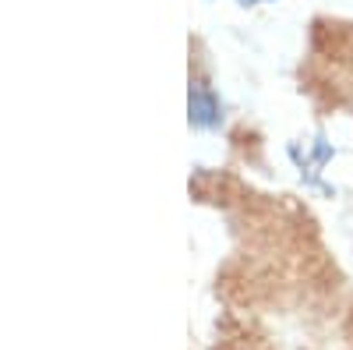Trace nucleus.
I'll return each mask as SVG.
<instances>
[{"label":"nucleus","instance_id":"nucleus-3","mask_svg":"<svg viewBox=\"0 0 353 350\" xmlns=\"http://www.w3.org/2000/svg\"><path fill=\"white\" fill-rule=\"evenodd\" d=\"M241 8H261V4H276V0H237Z\"/></svg>","mask_w":353,"mask_h":350},{"label":"nucleus","instance_id":"nucleus-1","mask_svg":"<svg viewBox=\"0 0 353 350\" xmlns=\"http://www.w3.org/2000/svg\"><path fill=\"white\" fill-rule=\"evenodd\" d=\"M290 159H293V166L301 170V177H304L307 184H318L321 173H325V166L336 159V145L318 131V135H311V138L290 142Z\"/></svg>","mask_w":353,"mask_h":350},{"label":"nucleus","instance_id":"nucleus-2","mask_svg":"<svg viewBox=\"0 0 353 350\" xmlns=\"http://www.w3.org/2000/svg\"><path fill=\"white\" fill-rule=\"evenodd\" d=\"M188 124L198 131H216L223 124V99L205 78H191L188 85Z\"/></svg>","mask_w":353,"mask_h":350}]
</instances>
